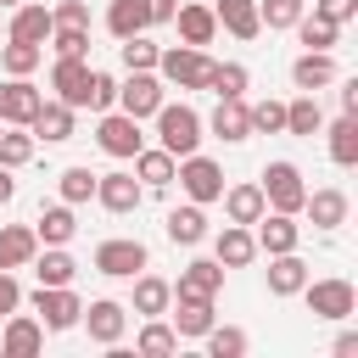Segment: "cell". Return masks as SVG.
<instances>
[{"label": "cell", "mask_w": 358, "mask_h": 358, "mask_svg": "<svg viewBox=\"0 0 358 358\" xmlns=\"http://www.w3.org/2000/svg\"><path fill=\"white\" fill-rule=\"evenodd\" d=\"M347 190H308V201H302V213L313 218V229H341L347 224Z\"/></svg>", "instance_id": "cell-24"}, {"label": "cell", "mask_w": 358, "mask_h": 358, "mask_svg": "<svg viewBox=\"0 0 358 358\" xmlns=\"http://www.w3.org/2000/svg\"><path fill=\"white\" fill-rule=\"evenodd\" d=\"M252 112V134H285V101H257Z\"/></svg>", "instance_id": "cell-47"}, {"label": "cell", "mask_w": 358, "mask_h": 358, "mask_svg": "<svg viewBox=\"0 0 358 358\" xmlns=\"http://www.w3.org/2000/svg\"><path fill=\"white\" fill-rule=\"evenodd\" d=\"M213 134H218L224 145H241V140H252V112H246V95H218Z\"/></svg>", "instance_id": "cell-16"}, {"label": "cell", "mask_w": 358, "mask_h": 358, "mask_svg": "<svg viewBox=\"0 0 358 358\" xmlns=\"http://www.w3.org/2000/svg\"><path fill=\"white\" fill-rule=\"evenodd\" d=\"M50 90H56V101H67V106L78 112L84 95H90V62H84V56H56V67H50Z\"/></svg>", "instance_id": "cell-12"}, {"label": "cell", "mask_w": 358, "mask_h": 358, "mask_svg": "<svg viewBox=\"0 0 358 358\" xmlns=\"http://www.w3.org/2000/svg\"><path fill=\"white\" fill-rule=\"evenodd\" d=\"M34 235H39V246H67V241L78 235V218H73V207H67V201L45 207V213H39V224H34Z\"/></svg>", "instance_id": "cell-31"}, {"label": "cell", "mask_w": 358, "mask_h": 358, "mask_svg": "<svg viewBox=\"0 0 358 358\" xmlns=\"http://www.w3.org/2000/svg\"><path fill=\"white\" fill-rule=\"evenodd\" d=\"M291 28H296V39H302L308 50H330V45H336V34H341V22H330V17H319V11H313V17L302 11Z\"/></svg>", "instance_id": "cell-36"}, {"label": "cell", "mask_w": 358, "mask_h": 358, "mask_svg": "<svg viewBox=\"0 0 358 358\" xmlns=\"http://www.w3.org/2000/svg\"><path fill=\"white\" fill-rule=\"evenodd\" d=\"M319 123H324V112H319V101L302 90V95L285 106V134H319Z\"/></svg>", "instance_id": "cell-39"}, {"label": "cell", "mask_w": 358, "mask_h": 358, "mask_svg": "<svg viewBox=\"0 0 358 358\" xmlns=\"http://www.w3.org/2000/svg\"><path fill=\"white\" fill-rule=\"evenodd\" d=\"M201 341H207V352H213V358H241V352H246V330L218 324V319H213V330H207Z\"/></svg>", "instance_id": "cell-41"}, {"label": "cell", "mask_w": 358, "mask_h": 358, "mask_svg": "<svg viewBox=\"0 0 358 358\" xmlns=\"http://www.w3.org/2000/svg\"><path fill=\"white\" fill-rule=\"evenodd\" d=\"M173 11H179V0H145V22L157 28V22H173Z\"/></svg>", "instance_id": "cell-52"}, {"label": "cell", "mask_w": 358, "mask_h": 358, "mask_svg": "<svg viewBox=\"0 0 358 358\" xmlns=\"http://www.w3.org/2000/svg\"><path fill=\"white\" fill-rule=\"evenodd\" d=\"M39 62H45V45H28V39H6V50H0V67L11 78H28Z\"/></svg>", "instance_id": "cell-37"}, {"label": "cell", "mask_w": 358, "mask_h": 358, "mask_svg": "<svg viewBox=\"0 0 358 358\" xmlns=\"http://www.w3.org/2000/svg\"><path fill=\"white\" fill-rule=\"evenodd\" d=\"M34 274H39V285H73L78 263L67 246H45V252H34Z\"/></svg>", "instance_id": "cell-32"}, {"label": "cell", "mask_w": 358, "mask_h": 358, "mask_svg": "<svg viewBox=\"0 0 358 358\" xmlns=\"http://www.w3.org/2000/svg\"><path fill=\"white\" fill-rule=\"evenodd\" d=\"M257 185H263V201H268L274 213H302V201H308L302 168H296V162H285V157H280V162H268Z\"/></svg>", "instance_id": "cell-3"}, {"label": "cell", "mask_w": 358, "mask_h": 358, "mask_svg": "<svg viewBox=\"0 0 358 358\" xmlns=\"http://www.w3.org/2000/svg\"><path fill=\"white\" fill-rule=\"evenodd\" d=\"M168 302H173V285H168V280H157V274H134V313L162 319Z\"/></svg>", "instance_id": "cell-33"}, {"label": "cell", "mask_w": 358, "mask_h": 358, "mask_svg": "<svg viewBox=\"0 0 358 358\" xmlns=\"http://www.w3.org/2000/svg\"><path fill=\"white\" fill-rule=\"evenodd\" d=\"M84 106H90V112H112V106H117V78L90 67V95H84Z\"/></svg>", "instance_id": "cell-46"}, {"label": "cell", "mask_w": 358, "mask_h": 358, "mask_svg": "<svg viewBox=\"0 0 358 358\" xmlns=\"http://www.w3.org/2000/svg\"><path fill=\"white\" fill-rule=\"evenodd\" d=\"M78 319H84L90 341H101V347H117V341H123V330H129V308H123V302H112V296L90 302Z\"/></svg>", "instance_id": "cell-9"}, {"label": "cell", "mask_w": 358, "mask_h": 358, "mask_svg": "<svg viewBox=\"0 0 358 358\" xmlns=\"http://www.w3.org/2000/svg\"><path fill=\"white\" fill-rule=\"evenodd\" d=\"M145 0H112L106 6V34L112 39H129V34H145Z\"/></svg>", "instance_id": "cell-34"}, {"label": "cell", "mask_w": 358, "mask_h": 358, "mask_svg": "<svg viewBox=\"0 0 358 358\" xmlns=\"http://www.w3.org/2000/svg\"><path fill=\"white\" fill-rule=\"evenodd\" d=\"M45 347V324L28 319V313H6V330H0V352L6 358H34Z\"/></svg>", "instance_id": "cell-15"}, {"label": "cell", "mask_w": 358, "mask_h": 358, "mask_svg": "<svg viewBox=\"0 0 358 358\" xmlns=\"http://www.w3.org/2000/svg\"><path fill=\"white\" fill-rule=\"evenodd\" d=\"M291 84L296 90H324V84H336V56L330 50H302L296 62H291Z\"/></svg>", "instance_id": "cell-22"}, {"label": "cell", "mask_w": 358, "mask_h": 358, "mask_svg": "<svg viewBox=\"0 0 358 358\" xmlns=\"http://www.w3.org/2000/svg\"><path fill=\"white\" fill-rule=\"evenodd\" d=\"M0 6H6V11H11V6H22V0H0Z\"/></svg>", "instance_id": "cell-56"}, {"label": "cell", "mask_w": 358, "mask_h": 358, "mask_svg": "<svg viewBox=\"0 0 358 358\" xmlns=\"http://www.w3.org/2000/svg\"><path fill=\"white\" fill-rule=\"evenodd\" d=\"M117 56H123V67L129 73H157V45L145 39V34H129V39H117Z\"/></svg>", "instance_id": "cell-38"}, {"label": "cell", "mask_w": 358, "mask_h": 358, "mask_svg": "<svg viewBox=\"0 0 358 358\" xmlns=\"http://www.w3.org/2000/svg\"><path fill=\"white\" fill-rule=\"evenodd\" d=\"M330 162H336V168H352V162H358V117H352V112H341V117L330 123Z\"/></svg>", "instance_id": "cell-35"}, {"label": "cell", "mask_w": 358, "mask_h": 358, "mask_svg": "<svg viewBox=\"0 0 358 358\" xmlns=\"http://www.w3.org/2000/svg\"><path fill=\"white\" fill-rule=\"evenodd\" d=\"M95 140H101V151H106V157H117V162H129V157L145 145V134H140V117H129V112H101V129H95Z\"/></svg>", "instance_id": "cell-7"}, {"label": "cell", "mask_w": 358, "mask_h": 358, "mask_svg": "<svg viewBox=\"0 0 358 358\" xmlns=\"http://www.w3.org/2000/svg\"><path fill=\"white\" fill-rule=\"evenodd\" d=\"M56 190H62V201H67V207H78V201H90V196H95V173H90V168H62Z\"/></svg>", "instance_id": "cell-43"}, {"label": "cell", "mask_w": 358, "mask_h": 358, "mask_svg": "<svg viewBox=\"0 0 358 358\" xmlns=\"http://www.w3.org/2000/svg\"><path fill=\"white\" fill-rule=\"evenodd\" d=\"M302 6H308V0H257V22H263V28H291V22L302 17Z\"/></svg>", "instance_id": "cell-45"}, {"label": "cell", "mask_w": 358, "mask_h": 358, "mask_svg": "<svg viewBox=\"0 0 358 358\" xmlns=\"http://www.w3.org/2000/svg\"><path fill=\"white\" fill-rule=\"evenodd\" d=\"M308 285V263L296 252H274L268 257V296H296Z\"/></svg>", "instance_id": "cell-25"}, {"label": "cell", "mask_w": 358, "mask_h": 358, "mask_svg": "<svg viewBox=\"0 0 358 358\" xmlns=\"http://www.w3.org/2000/svg\"><path fill=\"white\" fill-rule=\"evenodd\" d=\"M45 145H62V140H73V106L67 101H39V112H34V123H28Z\"/></svg>", "instance_id": "cell-23"}, {"label": "cell", "mask_w": 358, "mask_h": 358, "mask_svg": "<svg viewBox=\"0 0 358 358\" xmlns=\"http://www.w3.org/2000/svg\"><path fill=\"white\" fill-rule=\"evenodd\" d=\"M257 252H296V241H302V224H296V213H274V207H263V218H257Z\"/></svg>", "instance_id": "cell-11"}, {"label": "cell", "mask_w": 358, "mask_h": 358, "mask_svg": "<svg viewBox=\"0 0 358 358\" xmlns=\"http://www.w3.org/2000/svg\"><path fill=\"white\" fill-rule=\"evenodd\" d=\"M145 358H168V352H179V336H173V324H162V319H151L145 330H140V341H134Z\"/></svg>", "instance_id": "cell-40"}, {"label": "cell", "mask_w": 358, "mask_h": 358, "mask_svg": "<svg viewBox=\"0 0 358 358\" xmlns=\"http://www.w3.org/2000/svg\"><path fill=\"white\" fill-rule=\"evenodd\" d=\"M207 90H218V95H246V67H241V62H213Z\"/></svg>", "instance_id": "cell-44"}, {"label": "cell", "mask_w": 358, "mask_h": 358, "mask_svg": "<svg viewBox=\"0 0 358 358\" xmlns=\"http://www.w3.org/2000/svg\"><path fill=\"white\" fill-rule=\"evenodd\" d=\"M11 196H17V179H11V168H6V162H0V207H6V201H11Z\"/></svg>", "instance_id": "cell-55"}, {"label": "cell", "mask_w": 358, "mask_h": 358, "mask_svg": "<svg viewBox=\"0 0 358 358\" xmlns=\"http://www.w3.org/2000/svg\"><path fill=\"white\" fill-rule=\"evenodd\" d=\"M0 129H6V123H0Z\"/></svg>", "instance_id": "cell-57"}, {"label": "cell", "mask_w": 358, "mask_h": 358, "mask_svg": "<svg viewBox=\"0 0 358 358\" xmlns=\"http://www.w3.org/2000/svg\"><path fill=\"white\" fill-rule=\"evenodd\" d=\"M213 257H218L224 268H246V263L257 257L252 224H224V229H218V241H213Z\"/></svg>", "instance_id": "cell-20"}, {"label": "cell", "mask_w": 358, "mask_h": 358, "mask_svg": "<svg viewBox=\"0 0 358 358\" xmlns=\"http://www.w3.org/2000/svg\"><path fill=\"white\" fill-rule=\"evenodd\" d=\"M129 162H134V179H140L145 190H168V185H173V168H179V157H168L162 145H140Z\"/></svg>", "instance_id": "cell-19"}, {"label": "cell", "mask_w": 358, "mask_h": 358, "mask_svg": "<svg viewBox=\"0 0 358 358\" xmlns=\"http://www.w3.org/2000/svg\"><path fill=\"white\" fill-rule=\"evenodd\" d=\"M162 229H168L173 246H196V241H207V213H201L196 201H185V207H173V213L162 218Z\"/></svg>", "instance_id": "cell-28"}, {"label": "cell", "mask_w": 358, "mask_h": 358, "mask_svg": "<svg viewBox=\"0 0 358 358\" xmlns=\"http://www.w3.org/2000/svg\"><path fill=\"white\" fill-rule=\"evenodd\" d=\"M207 73H213V56L196 50V45H173L157 56V78L162 84H179V90H207Z\"/></svg>", "instance_id": "cell-2"}, {"label": "cell", "mask_w": 358, "mask_h": 358, "mask_svg": "<svg viewBox=\"0 0 358 358\" xmlns=\"http://www.w3.org/2000/svg\"><path fill=\"white\" fill-rule=\"evenodd\" d=\"M213 17H218V28H229L235 39H257V34H263V22H257V0H218Z\"/></svg>", "instance_id": "cell-29"}, {"label": "cell", "mask_w": 358, "mask_h": 358, "mask_svg": "<svg viewBox=\"0 0 358 358\" xmlns=\"http://www.w3.org/2000/svg\"><path fill=\"white\" fill-rule=\"evenodd\" d=\"M50 22H73V28H90V6H84V0H56V6H50Z\"/></svg>", "instance_id": "cell-49"}, {"label": "cell", "mask_w": 358, "mask_h": 358, "mask_svg": "<svg viewBox=\"0 0 358 358\" xmlns=\"http://www.w3.org/2000/svg\"><path fill=\"white\" fill-rule=\"evenodd\" d=\"M296 296L308 302V313H313V319H352V308H358L352 280H308Z\"/></svg>", "instance_id": "cell-5"}, {"label": "cell", "mask_w": 358, "mask_h": 358, "mask_svg": "<svg viewBox=\"0 0 358 358\" xmlns=\"http://www.w3.org/2000/svg\"><path fill=\"white\" fill-rule=\"evenodd\" d=\"M313 11L330 17V22H352L358 17V0H313Z\"/></svg>", "instance_id": "cell-51"}, {"label": "cell", "mask_w": 358, "mask_h": 358, "mask_svg": "<svg viewBox=\"0 0 358 358\" xmlns=\"http://www.w3.org/2000/svg\"><path fill=\"white\" fill-rule=\"evenodd\" d=\"M95 201H101L106 213H134V207L145 201V185H140L134 173H95Z\"/></svg>", "instance_id": "cell-13"}, {"label": "cell", "mask_w": 358, "mask_h": 358, "mask_svg": "<svg viewBox=\"0 0 358 358\" xmlns=\"http://www.w3.org/2000/svg\"><path fill=\"white\" fill-rule=\"evenodd\" d=\"M34 157V134H11V129H0V162L6 168H22Z\"/></svg>", "instance_id": "cell-48"}, {"label": "cell", "mask_w": 358, "mask_h": 358, "mask_svg": "<svg viewBox=\"0 0 358 358\" xmlns=\"http://www.w3.org/2000/svg\"><path fill=\"white\" fill-rule=\"evenodd\" d=\"M140 268H145V246H140L134 235H112V241L95 246V274H106V280H134Z\"/></svg>", "instance_id": "cell-6"}, {"label": "cell", "mask_w": 358, "mask_h": 358, "mask_svg": "<svg viewBox=\"0 0 358 358\" xmlns=\"http://www.w3.org/2000/svg\"><path fill=\"white\" fill-rule=\"evenodd\" d=\"M173 179L185 185V196H190L196 207H207V201H218V196H224V168H218L213 157H201V151H190V157H179V168H173Z\"/></svg>", "instance_id": "cell-4"}, {"label": "cell", "mask_w": 358, "mask_h": 358, "mask_svg": "<svg viewBox=\"0 0 358 358\" xmlns=\"http://www.w3.org/2000/svg\"><path fill=\"white\" fill-rule=\"evenodd\" d=\"M218 201H224L229 224H257V218H263V207H268V201H263V185H229Z\"/></svg>", "instance_id": "cell-30"}, {"label": "cell", "mask_w": 358, "mask_h": 358, "mask_svg": "<svg viewBox=\"0 0 358 358\" xmlns=\"http://www.w3.org/2000/svg\"><path fill=\"white\" fill-rule=\"evenodd\" d=\"M6 39L45 45V39H50V6H39V0H22V6H11V28H6Z\"/></svg>", "instance_id": "cell-21"}, {"label": "cell", "mask_w": 358, "mask_h": 358, "mask_svg": "<svg viewBox=\"0 0 358 358\" xmlns=\"http://www.w3.org/2000/svg\"><path fill=\"white\" fill-rule=\"evenodd\" d=\"M157 106H162V78H157V73H129V78L117 84V112L151 117Z\"/></svg>", "instance_id": "cell-10"}, {"label": "cell", "mask_w": 358, "mask_h": 358, "mask_svg": "<svg viewBox=\"0 0 358 358\" xmlns=\"http://www.w3.org/2000/svg\"><path fill=\"white\" fill-rule=\"evenodd\" d=\"M151 117H157V140H162L168 157H190V151L201 145V112H196V106H185V101L168 106V101H162Z\"/></svg>", "instance_id": "cell-1"}, {"label": "cell", "mask_w": 358, "mask_h": 358, "mask_svg": "<svg viewBox=\"0 0 358 358\" xmlns=\"http://www.w3.org/2000/svg\"><path fill=\"white\" fill-rule=\"evenodd\" d=\"M341 112H352V117H358V78H347V84H341Z\"/></svg>", "instance_id": "cell-54"}, {"label": "cell", "mask_w": 358, "mask_h": 358, "mask_svg": "<svg viewBox=\"0 0 358 358\" xmlns=\"http://www.w3.org/2000/svg\"><path fill=\"white\" fill-rule=\"evenodd\" d=\"M22 308V285H17V274L11 268H0V319L6 313H17Z\"/></svg>", "instance_id": "cell-50"}, {"label": "cell", "mask_w": 358, "mask_h": 358, "mask_svg": "<svg viewBox=\"0 0 358 358\" xmlns=\"http://www.w3.org/2000/svg\"><path fill=\"white\" fill-rule=\"evenodd\" d=\"M173 336L179 341H201L213 330V296H173Z\"/></svg>", "instance_id": "cell-14"}, {"label": "cell", "mask_w": 358, "mask_h": 358, "mask_svg": "<svg viewBox=\"0 0 358 358\" xmlns=\"http://www.w3.org/2000/svg\"><path fill=\"white\" fill-rule=\"evenodd\" d=\"M50 50H56V56H90V28L50 22Z\"/></svg>", "instance_id": "cell-42"}, {"label": "cell", "mask_w": 358, "mask_h": 358, "mask_svg": "<svg viewBox=\"0 0 358 358\" xmlns=\"http://www.w3.org/2000/svg\"><path fill=\"white\" fill-rule=\"evenodd\" d=\"M218 291H224V263L218 257H196V263L179 268L173 296H218Z\"/></svg>", "instance_id": "cell-17"}, {"label": "cell", "mask_w": 358, "mask_h": 358, "mask_svg": "<svg viewBox=\"0 0 358 358\" xmlns=\"http://www.w3.org/2000/svg\"><path fill=\"white\" fill-rule=\"evenodd\" d=\"M330 352H336V358H358V336H352V330H341V336H336V347H330Z\"/></svg>", "instance_id": "cell-53"}, {"label": "cell", "mask_w": 358, "mask_h": 358, "mask_svg": "<svg viewBox=\"0 0 358 358\" xmlns=\"http://www.w3.org/2000/svg\"><path fill=\"white\" fill-rule=\"evenodd\" d=\"M39 101H45V95H39L28 78H6V84H0V123H22V129H28L34 112H39Z\"/></svg>", "instance_id": "cell-18"}, {"label": "cell", "mask_w": 358, "mask_h": 358, "mask_svg": "<svg viewBox=\"0 0 358 358\" xmlns=\"http://www.w3.org/2000/svg\"><path fill=\"white\" fill-rule=\"evenodd\" d=\"M173 22H179V39H185V45H196V50H201V45H213V34H218L213 6H196V0H190V6H179V11H173Z\"/></svg>", "instance_id": "cell-27"}, {"label": "cell", "mask_w": 358, "mask_h": 358, "mask_svg": "<svg viewBox=\"0 0 358 358\" xmlns=\"http://www.w3.org/2000/svg\"><path fill=\"white\" fill-rule=\"evenodd\" d=\"M34 252H39L34 224H6V229H0V268H28Z\"/></svg>", "instance_id": "cell-26"}, {"label": "cell", "mask_w": 358, "mask_h": 358, "mask_svg": "<svg viewBox=\"0 0 358 358\" xmlns=\"http://www.w3.org/2000/svg\"><path fill=\"white\" fill-rule=\"evenodd\" d=\"M34 313H39L45 330H73L78 313H84V302L73 296V285H39L34 291Z\"/></svg>", "instance_id": "cell-8"}]
</instances>
